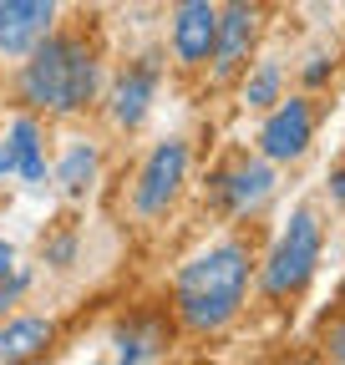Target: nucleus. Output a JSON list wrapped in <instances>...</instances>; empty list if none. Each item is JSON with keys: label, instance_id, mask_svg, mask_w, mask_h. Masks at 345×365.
Masks as SVG:
<instances>
[{"label": "nucleus", "instance_id": "4468645a", "mask_svg": "<svg viewBox=\"0 0 345 365\" xmlns=\"http://www.w3.org/2000/svg\"><path fill=\"white\" fill-rule=\"evenodd\" d=\"M279 97H284V66H279L274 56L249 61V66H244V107H249V112H269Z\"/></svg>", "mask_w": 345, "mask_h": 365}, {"label": "nucleus", "instance_id": "423d86ee", "mask_svg": "<svg viewBox=\"0 0 345 365\" xmlns=\"http://www.w3.org/2000/svg\"><path fill=\"white\" fill-rule=\"evenodd\" d=\"M183 182H188V143L183 137H163L133 178V213L138 218H163L183 198Z\"/></svg>", "mask_w": 345, "mask_h": 365}, {"label": "nucleus", "instance_id": "7ed1b4c3", "mask_svg": "<svg viewBox=\"0 0 345 365\" xmlns=\"http://www.w3.org/2000/svg\"><path fill=\"white\" fill-rule=\"evenodd\" d=\"M320 249H325V223H320V208L315 203H299L284 223V234L269 244V254H259V269H254V284H259V299L269 309H294L305 299L315 269H320Z\"/></svg>", "mask_w": 345, "mask_h": 365}, {"label": "nucleus", "instance_id": "9b49d317", "mask_svg": "<svg viewBox=\"0 0 345 365\" xmlns=\"http://www.w3.org/2000/svg\"><path fill=\"white\" fill-rule=\"evenodd\" d=\"M0 173H21L26 182H41L46 178V153H41V117L26 112L16 117L6 148H0Z\"/></svg>", "mask_w": 345, "mask_h": 365}, {"label": "nucleus", "instance_id": "aec40b11", "mask_svg": "<svg viewBox=\"0 0 345 365\" xmlns=\"http://www.w3.org/2000/svg\"><path fill=\"white\" fill-rule=\"evenodd\" d=\"M335 304H340V309H345V279H340V299H335Z\"/></svg>", "mask_w": 345, "mask_h": 365}, {"label": "nucleus", "instance_id": "6e6552de", "mask_svg": "<svg viewBox=\"0 0 345 365\" xmlns=\"http://www.w3.org/2000/svg\"><path fill=\"white\" fill-rule=\"evenodd\" d=\"M213 26H219V0H172V66L178 71H203L213 56Z\"/></svg>", "mask_w": 345, "mask_h": 365}, {"label": "nucleus", "instance_id": "2eb2a0df", "mask_svg": "<svg viewBox=\"0 0 345 365\" xmlns=\"http://www.w3.org/2000/svg\"><path fill=\"white\" fill-rule=\"evenodd\" d=\"M61 188L71 193V198H81L86 188H92V178H97V148H86V143H76L66 158H61Z\"/></svg>", "mask_w": 345, "mask_h": 365}, {"label": "nucleus", "instance_id": "0eeeda50", "mask_svg": "<svg viewBox=\"0 0 345 365\" xmlns=\"http://www.w3.org/2000/svg\"><path fill=\"white\" fill-rule=\"evenodd\" d=\"M315 143V97L294 91V97H279L264 112V127H259V153L269 163H299Z\"/></svg>", "mask_w": 345, "mask_h": 365}, {"label": "nucleus", "instance_id": "f257e3e1", "mask_svg": "<svg viewBox=\"0 0 345 365\" xmlns=\"http://www.w3.org/2000/svg\"><path fill=\"white\" fill-rule=\"evenodd\" d=\"M254 269H259V234L244 228V234H224L208 249H198L178 279H172V325L183 335H219L249 304L254 289Z\"/></svg>", "mask_w": 345, "mask_h": 365}, {"label": "nucleus", "instance_id": "39448f33", "mask_svg": "<svg viewBox=\"0 0 345 365\" xmlns=\"http://www.w3.org/2000/svg\"><path fill=\"white\" fill-rule=\"evenodd\" d=\"M259 31H264V0H224L219 26H213V56H208V81L234 86L244 66L254 61Z\"/></svg>", "mask_w": 345, "mask_h": 365}, {"label": "nucleus", "instance_id": "a211bd4d", "mask_svg": "<svg viewBox=\"0 0 345 365\" xmlns=\"http://www.w3.org/2000/svg\"><path fill=\"white\" fill-rule=\"evenodd\" d=\"M11 269H16V254H11V244H6V239H0V279H6Z\"/></svg>", "mask_w": 345, "mask_h": 365}, {"label": "nucleus", "instance_id": "9d476101", "mask_svg": "<svg viewBox=\"0 0 345 365\" xmlns=\"http://www.w3.org/2000/svg\"><path fill=\"white\" fill-rule=\"evenodd\" d=\"M61 0H0V61H21L56 26Z\"/></svg>", "mask_w": 345, "mask_h": 365}, {"label": "nucleus", "instance_id": "f03ea898", "mask_svg": "<svg viewBox=\"0 0 345 365\" xmlns=\"http://www.w3.org/2000/svg\"><path fill=\"white\" fill-rule=\"evenodd\" d=\"M16 97L36 117H81L102 91V41L92 21L51 26L16 61Z\"/></svg>", "mask_w": 345, "mask_h": 365}, {"label": "nucleus", "instance_id": "dca6fc26", "mask_svg": "<svg viewBox=\"0 0 345 365\" xmlns=\"http://www.w3.org/2000/svg\"><path fill=\"white\" fill-rule=\"evenodd\" d=\"M315 345H320V355H325V360H340V365H345V309H340L335 319H325V325H320Z\"/></svg>", "mask_w": 345, "mask_h": 365}, {"label": "nucleus", "instance_id": "f3484780", "mask_svg": "<svg viewBox=\"0 0 345 365\" xmlns=\"http://www.w3.org/2000/svg\"><path fill=\"white\" fill-rule=\"evenodd\" d=\"M315 81H325V56H310V66H305V86H315Z\"/></svg>", "mask_w": 345, "mask_h": 365}, {"label": "nucleus", "instance_id": "6ab92c4d", "mask_svg": "<svg viewBox=\"0 0 345 365\" xmlns=\"http://www.w3.org/2000/svg\"><path fill=\"white\" fill-rule=\"evenodd\" d=\"M330 193H335V203H345V168H335V178H330Z\"/></svg>", "mask_w": 345, "mask_h": 365}, {"label": "nucleus", "instance_id": "20e7f679", "mask_svg": "<svg viewBox=\"0 0 345 365\" xmlns=\"http://www.w3.org/2000/svg\"><path fill=\"white\" fill-rule=\"evenodd\" d=\"M274 182H279V173H274V163L264 153H229L208 178V203L224 218L244 223L274 198Z\"/></svg>", "mask_w": 345, "mask_h": 365}, {"label": "nucleus", "instance_id": "1a4fd4ad", "mask_svg": "<svg viewBox=\"0 0 345 365\" xmlns=\"http://www.w3.org/2000/svg\"><path fill=\"white\" fill-rule=\"evenodd\" d=\"M158 81H163V66L158 56H138V61H127V71L112 81L107 91V117L117 132H138L158 102Z\"/></svg>", "mask_w": 345, "mask_h": 365}, {"label": "nucleus", "instance_id": "f8f14e48", "mask_svg": "<svg viewBox=\"0 0 345 365\" xmlns=\"http://www.w3.org/2000/svg\"><path fill=\"white\" fill-rule=\"evenodd\" d=\"M56 340V325L46 314H16L0 325V360H36Z\"/></svg>", "mask_w": 345, "mask_h": 365}, {"label": "nucleus", "instance_id": "ddd939ff", "mask_svg": "<svg viewBox=\"0 0 345 365\" xmlns=\"http://www.w3.org/2000/svg\"><path fill=\"white\" fill-rule=\"evenodd\" d=\"M168 335H172V325L133 314V319L117 330V355H122V360H158V355L168 350Z\"/></svg>", "mask_w": 345, "mask_h": 365}]
</instances>
